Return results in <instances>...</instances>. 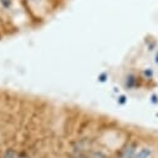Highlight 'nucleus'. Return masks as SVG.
<instances>
[{"label": "nucleus", "mask_w": 158, "mask_h": 158, "mask_svg": "<svg viewBox=\"0 0 158 158\" xmlns=\"http://www.w3.org/2000/svg\"><path fill=\"white\" fill-rule=\"evenodd\" d=\"M135 156H136V144L128 143L118 152L116 158H135Z\"/></svg>", "instance_id": "nucleus-1"}, {"label": "nucleus", "mask_w": 158, "mask_h": 158, "mask_svg": "<svg viewBox=\"0 0 158 158\" xmlns=\"http://www.w3.org/2000/svg\"><path fill=\"white\" fill-rule=\"evenodd\" d=\"M31 2H39V0H31Z\"/></svg>", "instance_id": "nucleus-7"}, {"label": "nucleus", "mask_w": 158, "mask_h": 158, "mask_svg": "<svg viewBox=\"0 0 158 158\" xmlns=\"http://www.w3.org/2000/svg\"><path fill=\"white\" fill-rule=\"evenodd\" d=\"M151 154H152L151 148H142V149H139L138 152H136L135 158H149Z\"/></svg>", "instance_id": "nucleus-2"}, {"label": "nucleus", "mask_w": 158, "mask_h": 158, "mask_svg": "<svg viewBox=\"0 0 158 158\" xmlns=\"http://www.w3.org/2000/svg\"><path fill=\"white\" fill-rule=\"evenodd\" d=\"M18 158H26V157H25V156H21V154H19V156H18Z\"/></svg>", "instance_id": "nucleus-5"}, {"label": "nucleus", "mask_w": 158, "mask_h": 158, "mask_svg": "<svg viewBox=\"0 0 158 158\" xmlns=\"http://www.w3.org/2000/svg\"><path fill=\"white\" fill-rule=\"evenodd\" d=\"M75 158H85V157H81V156H78V157H75Z\"/></svg>", "instance_id": "nucleus-6"}, {"label": "nucleus", "mask_w": 158, "mask_h": 158, "mask_svg": "<svg viewBox=\"0 0 158 158\" xmlns=\"http://www.w3.org/2000/svg\"><path fill=\"white\" fill-rule=\"evenodd\" d=\"M18 153L14 151V149H8L4 154H3V157L2 158H18Z\"/></svg>", "instance_id": "nucleus-3"}, {"label": "nucleus", "mask_w": 158, "mask_h": 158, "mask_svg": "<svg viewBox=\"0 0 158 158\" xmlns=\"http://www.w3.org/2000/svg\"><path fill=\"white\" fill-rule=\"evenodd\" d=\"M11 2L13 0H0V4H2L4 8H9L11 5Z\"/></svg>", "instance_id": "nucleus-4"}]
</instances>
